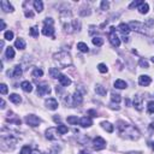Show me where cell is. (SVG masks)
Masks as SVG:
<instances>
[{
    "instance_id": "obj_1",
    "label": "cell",
    "mask_w": 154,
    "mask_h": 154,
    "mask_svg": "<svg viewBox=\"0 0 154 154\" xmlns=\"http://www.w3.org/2000/svg\"><path fill=\"white\" fill-rule=\"evenodd\" d=\"M118 131L122 137H125V139H129V140H137L140 137V131L128 123L123 122V120H119L118 122Z\"/></svg>"
},
{
    "instance_id": "obj_2",
    "label": "cell",
    "mask_w": 154,
    "mask_h": 154,
    "mask_svg": "<svg viewBox=\"0 0 154 154\" xmlns=\"http://www.w3.org/2000/svg\"><path fill=\"white\" fill-rule=\"evenodd\" d=\"M53 59L59 68H68L71 65V63H72L71 56L68 52H58L53 56Z\"/></svg>"
},
{
    "instance_id": "obj_3",
    "label": "cell",
    "mask_w": 154,
    "mask_h": 154,
    "mask_svg": "<svg viewBox=\"0 0 154 154\" xmlns=\"http://www.w3.org/2000/svg\"><path fill=\"white\" fill-rule=\"evenodd\" d=\"M44 29H42V34L45 36H51L54 39V20L52 18H46L45 19V23H44Z\"/></svg>"
},
{
    "instance_id": "obj_4",
    "label": "cell",
    "mask_w": 154,
    "mask_h": 154,
    "mask_svg": "<svg viewBox=\"0 0 154 154\" xmlns=\"http://www.w3.org/2000/svg\"><path fill=\"white\" fill-rule=\"evenodd\" d=\"M129 27H130V30H135L137 33H141V34H147V25L143 24L141 22H136V20H132V22L129 23Z\"/></svg>"
},
{
    "instance_id": "obj_5",
    "label": "cell",
    "mask_w": 154,
    "mask_h": 154,
    "mask_svg": "<svg viewBox=\"0 0 154 154\" xmlns=\"http://www.w3.org/2000/svg\"><path fill=\"white\" fill-rule=\"evenodd\" d=\"M108 39H110L111 45L113 46V47H119V45H120V40H119V37H118V35H117V33H116V29H115L113 27H111V28H110V35H108Z\"/></svg>"
},
{
    "instance_id": "obj_6",
    "label": "cell",
    "mask_w": 154,
    "mask_h": 154,
    "mask_svg": "<svg viewBox=\"0 0 154 154\" xmlns=\"http://www.w3.org/2000/svg\"><path fill=\"white\" fill-rule=\"evenodd\" d=\"M24 120H25L27 124L30 125V127H37L40 123H41V119L37 116H35V115H29V116H27Z\"/></svg>"
},
{
    "instance_id": "obj_7",
    "label": "cell",
    "mask_w": 154,
    "mask_h": 154,
    "mask_svg": "<svg viewBox=\"0 0 154 154\" xmlns=\"http://www.w3.org/2000/svg\"><path fill=\"white\" fill-rule=\"evenodd\" d=\"M105 147H106V141L102 137L98 136V137L94 139V141H93V148L95 150H101V149H104Z\"/></svg>"
},
{
    "instance_id": "obj_8",
    "label": "cell",
    "mask_w": 154,
    "mask_h": 154,
    "mask_svg": "<svg viewBox=\"0 0 154 154\" xmlns=\"http://www.w3.org/2000/svg\"><path fill=\"white\" fill-rule=\"evenodd\" d=\"M58 129L57 128H49V129H47L46 130V137L48 139V140H57L58 139Z\"/></svg>"
},
{
    "instance_id": "obj_9",
    "label": "cell",
    "mask_w": 154,
    "mask_h": 154,
    "mask_svg": "<svg viewBox=\"0 0 154 154\" xmlns=\"http://www.w3.org/2000/svg\"><path fill=\"white\" fill-rule=\"evenodd\" d=\"M82 102H83V96H82L79 90H76L74 93V95H72V105L74 106H78V105L82 104Z\"/></svg>"
},
{
    "instance_id": "obj_10",
    "label": "cell",
    "mask_w": 154,
    "mask_h": 154,
    "mask_svg": "<svg viewBox=\"0 0 154 154\" xmlns=\"http://www.w3.org/2000/svg\"><path fill=\"white\" fill-rule=\"evenodd\" d=\"M49 93H51L49 86H47V84H40V86H37V95L44 96V95L49 94Z\"/></svg>"
},
{
    "instance_id": "obj_11",
    "label": "cell",
    "mask_w": 154,
    "mask_h": 154,
    "mask_svg": "<svg viewBox=\"0 0 154 154\" xmlns=\"http://www.w3.org/2000/svg\"><path fill=\"white\" fill-rule=\"evenodd\" d=\"M150 82H152V79H150V77L147 76V75H142V76L139 77V84L142 86V87H147V86H149V84H150Z\"/></svg>"
},
{
    "instance_id": "obj_12",
    "label": "cell",
    "mask_w": 154,
    "mask_h": 154,
    "mask_svg": "<svg viewBox=\"0 0 154 154\" xmlns=\"http://www.w3.org/2000/svg\"><path fill=\"white\" fill-rule=\"evenodd\" d=\"M0 5H1V8L4 12H12L13 11V6L10 4V1H7V0H1Z\"/></svg>"
},
{
    "instance_id": "obj_13",
    "label": "cell",
    "mask_w": 154,
    "mask_h": 154,
    "mask_svg": "<svg viewBox=\"0 0 154 154\" xmlns=\"http://www.w3.org/2000/svg\"><path fill=\"white\" fill-rule=\"evenodd\" d=\"M46 106L48 107V110L54 111V110L58 108V101L56 99H53V98H49V99L46 100Z\"/></svg>"
},
{
    "instance_id": "obj_14",
    "label": "cell",
    "mask_w": 154,
    "mask_h": 154,
    "mask_svg": "<svg viewBox=\"0 0 154 154\" xmlns=\"http://www.w3.org/2000/svg\"><path fill=\"white\" fill-rule=\"evenodd\" d=\"M134 106L137 111H142L143 108V100H142V96L140 95H135L134 98Z\"/></svg>"
},
{
    "instance_id": "obj_15",
    "label": "cell",
    "mask_w": 154,
    "mask_h": 154,
    "mask_svg": "<svg viewBox=\"0 0 154 154\" xmlns=\"http://www.w3.org/2000/svg\"><path fill=\"white\" fill-rule=\"evenodd\" d=\"M79 124L83 128H89V127L93 125V120H91V118H89V117H83V118L79 119Z\"/></svg>"
},
{
    "instance_id": "obj_16",
    "label": "cell",
    "mask_w": 154,
    "mask_h": 154,
    "mask_svg": "<svg viewBox=\"0 0 154 154\" xmlns=\"http://www.w3.org/2000/svg\"><path fill=\"white\" fill-rule=\"evenodd\" d=\"M118 29H119V32L123 34V36H125L130 33V27H129V24H125V23H120Z\"/></svg>"
},
{
    "instance_id": "obj_17",
    "label": "cell",
    "mask_w": 154,
    "mask_h": 154,
    "mask_svg": "<svg viewBox=\"0 0 154 154\" xmlns=\"http://www.w3.org/2000/svg\"><path fill=\"white\" fill-rule=\"evenodd\" d=\"M20 88H22L24 91H27V93H30V91L33 90V86L29 81H23L22 83H20Z\"/></svg>"
},
{
    "instance_id": "obj_18",
    "label": "cell",
    "mask_w": 154,
    "mask_h": 154,
    "mask_svg": "<svg viewBox=\"0 0 154 154\" xmlns=\"http://www.w3.org/2000/svg\"><path fill=\"white\" fill-rule=\"evenodd\" d=\"M59 82H60V84L64 86V87H68V86L71 84V79L68 76H65V75H60L59 76Z\"/></svg>"
},
{
    "instance_id": "obj_19",
    "label": "cell",
    "mask_w": 154,
    "mask_h": 154,
    "mask_svg": "<svg viewBox=\"0 0 154 154\" xmlns=\"http://www.w3.org/2000/svg\"><path fill=\"white\" fill-rule=\"evenodd\" d=\"M7 116H8V117L6 118V120H7V122H10V123H16L17 125H20V123H22V122H20V119L16 118V117H15V115L12 113V112H8V115H7Z\"/></svg>"
},
{
    "instance_id": "obj_20",
    "label": "cell",
    "mask_w": 154,
    "mask_h": 154,
    "mask_svg": "<svg viewBox=\"0 0 154 154\" xmlns=\"http://www.w3.org/2000/svg\"><path fill=\"white\" fill-rule=\"evenodd\" d=\"M95 93L99 94L100 96H105L106 93H107V90L105 89V87H102L101 84H96L95 86Z\"/></svg>"
},
{
    "instance_id": "obj_21",
    "label": "cell",
    "mask_w": 154,
    "mask_h": 154,
    "mask_svg": "<svg viewBox=\"0 0 154 154\" xmlns=\"http://www.w3.org/2000/svg\"><path fill=\"white\" fill-rule=\"evenodd\" d=\"M34 7H35V10H36V12H42V10H44V3L41 1V0H35L34 1Z\"/></svg>"
},
{
    "instance_id": "obj_22",
    "label": "cell",
    "mask_w": 154,
    "mask_h": 154,
    "mask_svg": "<svg viewBox=\"0 0 154 154\" xmlns=\"http://www.w3.org/2000/svg\"><path fill=\"white\" fill-rule=\"evenodd\" d=\"M115 87L118 88V89H125V88L128 87V84H127L125 81H123V79H117V81L115 82Z\"/></svg>"
},
{
    "instance_id": "obj_23",
    "label": "cell",
    "mask_w": 154,
    "mask_h": 154,
    "mask_svg": "<svg viewBox=\"0 0 154 154\" xmlns=\"http://www.w3.org/2000/svg\"><path fill=\"white\" fill-rule=\"evenodd\" d=\"M101 127L104 128L107 132H113V130H115L113 125H112L111 123H108V122H102V123H101Z\"/></svg>"
},
{
    "instance_id": "obj_24",
    "label": "cell",
    "mask_w": 154,
    "mask_h": 154,
    "mask_svg": "<svg viewBox=\"0 0 154 154\" xmlns=\"http://www.w3.org/2000/svg\"><path fill=\"white\" fill-rule=\"evenodd\" d=\"M15 46H16V48H18V49H24V48H25V41H24L23 39L19 37V39L16 40Z\"/></svg>"
},
{
    "instance_id": "obj_25",
    "label": "cell",
    "mask_w": 154,
    "mask_h": 154,
    "mask_svg": "<svg viewBox=\"0 0 154 154\" xmlns=\"http://www.w3.org/2000/svg\"><path fill=\"white\" fill-rule=\"evenodd\" d=\"M49 75L52 78H59L60 76V72H59V69L58 68H52L49 69Z\"/></svg>"
},
{
    "instance_id": "obj_26",
    "label": "cell",
    "mask_w": 154,
    "mask_h": 154,
    "mask_svg": "<svg viewBox=\"0 0 154 154\" xmlns=\"http://www.w3.org/2000/svg\"><path fill=\"white\" fill-rule=\"evenodd\" d=\"M22 74H23L22 68H20L19 65H16L13 68V74H12V76L13 77H20V76H22Z\"/></svg>"
},
{
    "instance_id": "obj_27",
    "label": "cell",
    "mask_w": 154,
    "mask_h": 154,
    "mask_svg": "<svg viewBox=\"0 0 154 154\" xmlns=\"http://www.w3.org/2000/svg\"><path fill=\"white\" fill-rule=\"evenodd\" d=\"M148 10H149V5L147 3H143L140 7H139V12L142 13V15H146L148 12Z\"/></svg>"
},
{
    "instance_id": "obj_28",
    "label": "cell",
    "mask_w": 154,
    "mask_h": 154,
    "mask_svg": "<svg viewBox=\"0 0 154 154\" xmlns=\"http://www.w3.org/2000/svg\"><path fill=\"white\" fill-rule=\"evenodd\" d=\"M10 100H11L13 104H17V105L22 102V99H20V96L18 94H11V95H10Z\"/></svg>"
},
{
    "instance_id": "obj_29",
    "label": "cell",
    "mask_w": 154,
    "mask_h": 154,
    "mask_svg": "<svg viewBox=\"0 0 154 154\" xmlns=\"http://www.w3.org/2000/svg\"><path fill=\"white\" fill-rule=\"evenodd\" d=\"M93 45H95V46H98V47H100V46H102V44H104V39L102 37H100V36H95V37H93Z\"/></svg>"
},
{
    "instance_id": "obj_30",
    "label": "cell",
    "mask_w": 154,
    "mask_h": 154,
    "mask_svg": "<svg viewBox=\"0 0 154 154\" xmlns=\"http://www.w3.org/2000/svg\"><path fill=\"white\" fill-rule=\"evenodd\" d=\"M77 48L81 51V52H83V53H87L88 51H89V47L84 42H78L77 44Z\"/></svg>"
},
{
    "instance_id": "obj_31",
    "label": "cell",
    "mask_w": 154,
    "mask_h": 154,
    "mask_svg": "<svg viewBox=\"0 0 154 154\" xmlns=\"http://www.w3.org/2000/svg\"><path fill=\"white\" fill-rule=\"evenodd\" d=\"M33 77L34 78H37V77H41V76H42L44 75V71L42 70H41V69H39V68H35L34 70H33Z\"/></svg>"
},
{
    "instance_id": "obj_32",
    "label": "cell",
    "mask_w": 154,
    "mask_h": 154,
    "mask_svg": "<svg viewBox=\"0 0 154 154\" xmlns=\"http://www.w3.org/2000/svg\"><path fill=\"white\" fill-rule=\"evenodd\" d=\"M6 57L8 59H13L15 58V49L12 47H7L6 48Z\"/></svg>"
},
{
    "instance_id": "obj_33",
    "label": "cell",
    "mask_w": 154,
    "mask_h": 154,
    "mask_svg": "<svg viewBox=\"0 0 154 154\" xmlns=\"http://www.w3.org/2000/svg\"><path fill=\"white\" fill-rule=\"evenodd\" d=\"M57 129H58V132H59L60 135H64V134H66V132L69 131L68 127H66V125H63V124H59Z\"/></svg>"
},
{
    "instance_id": "obj_34",
    "label": "cell",
    "mask_w": 154,
    "mask_h": 154,
    "mask_svg": "<svg viewBox=\"0 0 154 154\" xmlns=\"http://www.w3.org/2000/svg\"><path fill=\"white\" fill-rule=\"evenodd\" d=\"M111 100H112V102H116V104H118V102H120L122 98H120V95H119V94L112 93V94H111Z\"/></svg>"
},
{
    "instance_id": "obj_35",
    "label": "cell",
    "mask_w": 154,
    "mask_h": 154,
    "mask_svg": "<svg viewBox=\"0 0 154 154\" xmlns=\"http://www.w3.org/2000/svg\"><path fill=\"white\" fill-rule=\"evenodd\" d=\"M68 123H69V124H77V123H79V120H78L77 117L70 116V117H68Z\"/></svg>"
},
{
    "instance_id": "obj_36",
    "label": "cell",
    "mask_w": 154,
    "mask_h": 154,
    "mask_svg": "<svg viewBox=\"0 0 154 154\" xmlns=\"http://www.w3.org/2000/svg\"><path fill=\"white\" fill-rule=\"evenodd\" d=\"M4 39L11 41L13 39V33L11 32V30H7V32H5V34H4Z\"/></svg>"
},
{
    "instance_id": "obj_37",
    "label": "cell",
    "mask_w": 154,
    "mask_h": 154,
    "mask_svg": "<svg viewBox=\"0 0 154 154\" xmlns=\"http://www.w3.org/2000/svg\"><path fill=\"white\" fill-rule=\"evenodd\" d=\"M30 35L34 36V37H39V29L36 27L30 28Z\"/></svg>"
},
{
    "instance_id": "obj_38",
    "label": "cell",
    "mask_w": 154,
    "mask_h": 154,
    "mask_svg": "<svg viewBox=\"0 0 154 154\" xmlns=\"http://www.w3.org/2000/svg\"><path fill=\"white\" fill-rule=\"evenodd\" d=\"M143 4V1H141V0H137V1H132L130 5H129V8H135L137 6H141Z\"/></svg>"
},
{
    "instance_id": "obj_39",
    "label": "cell",
    "mask_w": 154,
    "mask_h": 154,
    "mask_svg": "<svg viewBox=\"0 0 154 154\" xmlns=\"http://www.w3.org/2000/svg\"><path fill=\"white\" fill-rule=\"evenodd\" d=\"M98 70L100 71L101 74H105V72H107V66L105 64H99L98 65Z\"/></svg>"
},
{
    "instance_id": "obj_40",
    "label": "cell",
    "mask_w": 154,
    "mask_h": 154,
    "mask_svg": "<svg viewBox=\"0 0 154 154\" xmlns=\"http://www.w3.org/2000/svg\"><path fill=\"white\" fill-rule=\"evenodd\" d=\"M20 154H32V149H30L29 146H24L20 149Z\"/></svg>"
},
{
    "instance_id": "obj_41",
    "label": "cell",
    "mask_w": 154,
    "mask_h": 154,
    "mask_svg": "<svg viewBox=\"0 0 154 154\" xmlns=\"http://www.w3.org/2000/svg\"><path fill=\"white\" fill-rule=\"evenodd\" d=\"M0 93H1L3 95L7 94V86H6L5 83H1V84H0Z\"/></svg>"
},
{
    "instance_id": "obj_42",
    "label": "cell",
    "mask_w": 154,
    "mask_h": 154,
    "mask_svg": "<svg viewBox=\"0 0 154 154\" xmlns=\"http://www.w3.org/2000/svg\"><path fill=\"white\" fill-rule=\"evenodd\" d=\"M147 110L149 113H154V101H149L147 105Z\"/></svg>"
},
{
    "instance_id": "obj_43",
    "label": "cell",
    "mask_w": 154,
    "mask_h": 154,
    "mask_svg": "<svg viewBox=\"0 0 154 154\" xmlns=\"http://www.w3.org/2000/svg\"><path fill=\"white\" fill-rule=\"evenodd\" d=\"M139 64H140L141 68H145V69L149 68V66H148V61H147L146 59H140V63H139Z\"/></svg>"
},
{
    "instance_id": "obj_44",
    "label": "cell",
    "mask_w": 154,
    "mask_h": 154,
    "mask_svg": "<svg viewBox=\"0 0 154 154\" xmlns=\"http://www.w3.org/2000/svg\"><path fill=\"white\" fill-rule=\"evenodd\" d=\"M108 6H110V4H108V1H101V10H107L108 8Z\"/></svg>"
},
{
    "instance_id": "obj_45",
    "label": "cell",
    "mask_w": 154,
    "mask_h": 154,
    "mask_svg": "<svg viewBox=\"0 0 154 154\" xmlns=\"http://www.w3.org/2000/svg\"><path fill=\"white\" fill-rule=\"evenodd\" d=\"M88 115H90L91 117H96V116H98L96 112H95L94 110H89V111H88Z\"/></svg>"
},
{
    "instance_id": "obj_46",
    "label": "cell",
    "mask_w": 154,
    "mask_h": 154,
    "mask_svg": "<svg viewBox=\"0 0 154 154\" xmlns=\"http://www.w3.org/2000/svg\"><path fill=\"white\" fill-rule=\"evenodd\" d=\"M25 16H27V17H33V12H30V11H25Z\"/></svg>"
},
{
    "instance_id": "obj_47",
    "label": "cell",
    "mask_w": 154,
    "mask_h": 154,
    "mask_svg": "<svg viewBox=\"0 0 154 154\" xmlns=\"http://www.w3.org/2000/svg\"><path fill=\"white\" fill-rule=\"evenodd\" d=\"M110 106H111V108H112V110H117V111L119 110V106H115V105H112V104H111Z\"/></svg>"
},
{
    "instance_id": "obj_48",
    "label": "cell",
    "mask_w": 154,
    "mask_h": 154,
    "mask_svg": "<svg viewBox=\"0 0 154 154\" xmlns=\"http://www.w3.org/2000/svg\"><path fill=\"white\" fill-rule=\"evenodd\" d=\"M6 28V24H5V22H4V20L1 19V30H4Z\"/></svg>"
},
{
    "instance_id": "obj_49",
    "label": "cell",
    "mask_w": 154,
    "mask_h": 154,
    "mask_svg": "<svg viewBox=\"0 0 154 154\" xmlns=\"http://www.w3.org/2000/svg\"><path fill=\"white\" fill-rule=\"evenodd\" d=\"M32 154H41V152H40V150H37V149H35V150H33V152H32Z\"/></svg>"
},
{
    "instance_id": "obj_50",
    "label": "cell",
    "mask_w": 154,
    "mask_h": 154,
    "mask_svg": "<svg viewBox=\"0 0 154 154\" xmlns=\"http://www.w3.org/2000/svg\"><path fill=\"white\" fill-rule=\"evenodd\" d=\"M79 154H90L89 152H87V150H81L79 152Z\"/></svg>"
},
{
    "instance_id": "obj_51",
    "label": "cell",
    "mask_w": 154,
    "mask_h": 154,
    "mask_svg": "<svg viewBox=\"0 0 154 154\" xmlns=\"http://www.w3.org/2000/svg\"><path fill=\"white\" fill-rule=\"evenodd\" d=\"M56 122H60V117H57V116H54V118H53Z\"/></svg>"
},
{
    "instance_id": "obj_52",
    "label": "cell",
    "mask_w": 154,
    "mask_h": 154,
    "mask_svg": "<svg viewBox=\"0 0 154 154\" xmlns=\"http://www.w3.org/2000/svg\"><path fill=\"white\" fill-rule=\"evenodd\" d=\"M1 108H5V101L1 100Z\"/></svg>"
},
{
    "instance_id": "obj_53",
    "label": "cell",
    "mask_w": 154,
    "mask_h": 154,
    "mask_svg": "<svg viewBox=\"0 0 154 154\" xmlns=\"http://www.w3.org/2000/svg\"><path fill=\"white\" fill-rule=\"evenodd\" d=\"M125 104H127L128 106L130 105V100H129V99H125Z\"/></svg>"
},
{
    "instance_id": "obj_54",
    "label": "cell",
    "mask_w": 154,
    "mask_h": 154,
    "mask_svg": "<svg viewBox=\"0 0 154 154\" xmlns=\"http://www.w3.org/2000/svg\"><path fill=\"white\" fill-rule=\"evenodd\" d=\"M150 128H152V129H154V123H152V124H150Z\"/></svg>"
},
{
    "instance_id": "obj_55",
    "label": "cell",
    "mask_w": 154,
    "mask_h": 154,
    "mask_svg": "<svg viewBox=\"0 0 154 154\" xmlns=\"http://www.w3.org/2000/svg\"><path fill=\"white\" fill-rule=\"evenodd\" d=\"M152 148H153V150H154V142L152 143Z\"/></svg>"
},
{
    "instance_id": "obj_56",
    "label": "cell",
    "mask_w": 154,
    "mask_h": 154,
    "mask_svg": "<svg viewBox=\"0 0 154 154\" xmlns=\"http://www.w3.org/2000/svg\"><path fill=\"white\" fill-rule=\"evenodd\" d=\"M152 61H153V63H154V57H153V58H152Z\"/></svg>"
}]
</instances>
